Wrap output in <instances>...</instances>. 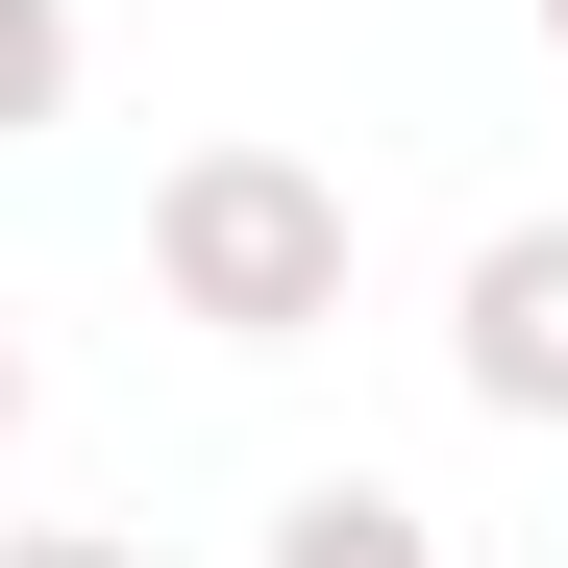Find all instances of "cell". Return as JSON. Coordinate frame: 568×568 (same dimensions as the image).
<instances>
[{"label":"cell","instance_id":"cell-4","mask_svg":"<svg viewBox=\"0 0 568 568\" xmlns=\"http://www.w3.org/2000/svg\"><path fill=\"white\" fill-rule=\"evenodd\" d=\"M50 100H74V0H0V149H26Z\"/></svg>","mask_w":568,"mask_h":568},{"label":"cell","instance_id":"cell-3","mask_svg":"<svg viewBox=\"0 0 568 568\" xmlns=\"http://www.w3.org/2000/svg\"><path fill=\"white\" fill-rule=\"evenodd\" d=\"M272 568H445V519L371 495V469H322V495H272Z\"/></svg>","mask_w":568,"mask_h":568},{"label":"cell","instance_id":"cell-2","mask_svg":"<svg viewBox=\"0 0 568 568\" xmlns=\"http://www.w3.org/2000/svg\"><path fill=\"white\" fill-rule=\"evenodd\" d=\"M445 371L495 420H568V223H495L469 247V322H445Z\"/></svg>","mask_w":568,"mask_h":568},{"label":"cell","instance_id":"cell-1","mask_svg":"<svg viewBox=\"0 0 568 568\" xmlns=\"http://www.w3.org/2000/svg\"><path fill=\"white\" fill-rule=\"evenodd\" d=\"M149 297L199 346H322L346 322V173L322 149H173L149 173Z\"/></svg>","mask_w":568,"mask_h":568},{"label":"cell","instance_id":"cell-7","mask_svg":"<svg viewBox=\"0 0 568 568\" xmlns=\"http://www.w3.org/2000/svg\"><path fill=\"white\" fill-rule=\"evenodd\" d=\"M544 74H568V0H544Z\"/></svg>","mask_w":568,"mask_h":568},{"label":"cell","instance_id":"cell-6","mask_svg":"<svg viewBox=\"0 0 568 568\" xmlns=\"http://www.w3.org/2000/svg\"><path fill=\"white\" fill-rule=\"evenodd\" d=\"M0 445H26V322H0Z\"/></svg>","mask_w":568,"mask_h":568},{"label":"cell","instance_id":"cell-5","mask_svg":"<svg viewBox=\"0 0 568 568\" xmlns=\"http://www.w3.org/2000/svg\"><path fill=\"white\" fill-rule=\"evenodd\" d=\"M0 568H149L124 519H26V544H0Z\"/></svg>","mask_w":568,"mask_h":568}]
</instances>
